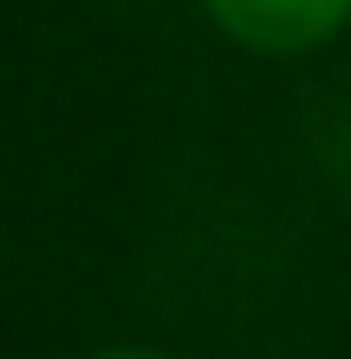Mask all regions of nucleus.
<instances>
[{
  "label": "nucleus",
  "mask_w": 351,
  "mask_h": 359,
  "mask_svg": "<svg viewBox=\"0 0 351 359\" xmlns=\"http://www.w3.org/2000/svg\"><path fill=\"white\" fill-rule=\"evenodd\" d=\"M96 359H160V351H96Z\"/></svg>",
  "instance_id": "obj_2"
},
{
  "label": "nucleus",
  "mask_w": 351,
  "mask_h": 359,
  "mask_svg": "<svg viewBox=\"0 0 351 359\" xmlns=\"http://www.w3.org/2000/svg\"><path fill=\"white\" fill-rule=\"evenodd\" d=\"M208 16L240 48L303 56V48H319V40H336L351 25V0H208Z\"/></svg>",
  "instance_id": "obj_1"
}]
</instances>
